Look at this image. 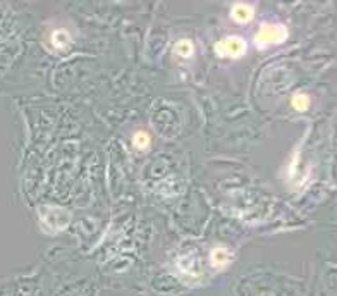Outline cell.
Returning <instances> with one entry per match:
<instances>
[{"label":"cell","mask_w":337,"mask_h":296,"mask_svg":"<svg viewBox=\"0 0 337 296\" xmlns=\"http://www.w3.org/2000/svg\"><path fill=\"white\" fill-rule=\"evenodd\" d=\"M288 38V28L282 24H263L258 30L257 36H255V44L260 48H265L269 45H277Z\"/></svg>","instance_id":"1"},{"label":"cell","mask_w":337,"mask_h":296,"mask_svg":"<svg viewBox=\"0 0 337 296\" xmlns=\"http://www.w3.org/2000/svg\"><path fill=\"white\" fill-rule=\"evenodd\" d=\"M215 52L220 57H241L246 52V42L239 36H227L215 45Z\"/></svg>","instance_id":"2"},{"label":"cell","mask_w":337,"mask_h":296,"mask_svg":"<svg viewBox=\"0 0 337 296\" xmlns=\"http://www.w3.org/2000/svg\"><path fill=\"white\" fill-rule=\"evenodd\" d=\"M253 14H255V9L251 6H246V4H236L231 9V18L234 19L236 22H241V24L250 21V19L253 18Z\"/></svg>","instance_id":"3"},{"label":"cell","mask_w":337,"mask_h":296,"mask_svg":"<svg viewBox=\"0 0 337 296\" xmlns=\"http://www.w3.org/2000/svg\"><path fill=\"white\" fill-rule=\"evenodd\" d=\"M210 260L214 267L222 268L231 262V252L226 250V248H215V250H212Z\"/></svg>","instance_id":"4"},{"label":"cell","mask_w":337,"mask_h":296,"mask_svg":"<svg viewBox=\"0 0 337 296\" xmlns=\"http://www.w3.org/2000/svg\"><path fill=\"white\" fill-rule=\"evenodd\" d=\"M291 104H293V108L303 112V110H307V108L310 107V98H308V95H305V93H298V95L293 96Z\"/></svg>","instance_id":"5"},{"label":"cell","mask_w":337,"mask_h":296,"mask_svg":"<svg viewBox=\"0 0 337 296\" xmlns=\"http://www.w3.org/2000/svg\"><path fill=\"white\" fill-rule=\"evenodd\" d=\"M150 134L148 133H145V131H138L136 134H134V138H133V143H134V146L138 148V150H145V148H148L150 146Z\"/></svg>","instance_id":"6"},{"label":"cell","mask_w":337,"mask_h":296,"mask_svg":"<svg viewBox=\"0 0 337 296\" xmlns=\"http://www.w3.org/2000/svg\"><path fill=\"white\" fill-rule=\"evenodd\" d=\"M176 54L181 57H191L193 56V44L189 40H181L176 44Z\"/></svg>","instance_id":"7"},{"label":"cell","mask_w":337,"mask_h":296,"mask_svg":"<svg viewBox=\"0 0 337 296\" xmlns=\"http://www.w3.org/2000/svg\"><path fill=\"white\" fill-rule=\"evenodd\" d=\"M52 42H53V45L55 46H65L69 44V34H67V31L65 30H57V31H53V34H52Z\"/></svg>","instance_id":"8"}]
</instances>
